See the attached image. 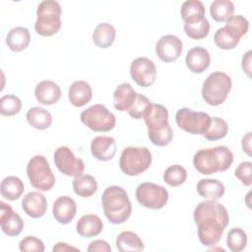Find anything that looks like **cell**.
<instances>
[{
    "mask_svg": "<svg viewBox=\"0 0 252 252\" xmlns=\"http://www.w3.org/2000/svg\"><path fill=\"white\" fill-rule=\"evenodd\" d=\"M116 247L119 251H142L144 243L139 235L133 231H122L116 238Z\"/></svg>",
    "mask_w": 252,
    "mask_h": 252,
    "instance_id": "obj_32",
    "label": "cell"
},
{
    "mask_svg": "<svg viewBox=\"0 0 252 252\" xmlns=\"http://www.w3.org/2000/svg\"><path fill=\"white\" fill-rule=\"evenodd\" d=\"M198 194L208 200H218L224 194V185L218 179H201L197 183Z\"/></svg>",
    "mask_w": 252,
    "mask_h": 252,
    "instance_id": "obj_26",
    "label": "cell"
},
{
    "mask_svg": "<svg viewBox=\"0 0 252 252\" xmlns=\"http://www.w3.org/2000/svg\"><path fill=\"white\" fill-rule=\"evenodd\" d=\"M251 50H248L242 57V69L250 77V62H251Z\"/></svg>",
    "mask_w": 252,
    "mask_h": 252,
    "instance_id": "obj_43",
    "label": "cell"
},
{
    "mask_svg": "<svg viewBox=\"0 0 252 252\" xmlns=\"http://www.w3.org/2000/svg\"><path fill=\"white\" fill-rule=\"evenodd\" d=\"M36 100L45 105L56 103L61 97L60 87L53 81L44 80L39 82L34 90Z\"/></svg>",
    "mask_w": 252,
    "mask_h": 252,
    "instance_id": "obj_21",
    "label": "cell"
},
{
    "mask_svg": "<svg viewBox=\"0 0 252 252\" xmlns=\"http://www.w3.org/2000/svg\"><path fill=\"white\" fill-rule=\"evenodd\" d=\"M81 121L94 132H108L116 124V118L103 104H94L81 113Z\"/></svg>",
    "mask_w": 252,
    "mask_h": 252,
    "instance_id": "obj_10",
    "label": "cell"
},
{
    "mask_svg": "<svg viewBox=\"0 0 252 252\" xmlns=\"http://www.w3.org/2000/svg\"><path fill=\"white\" fill-rule=\"evenodd\" d=\"M193 217L200 242L208 247L218 244L229 222L226 209L216 200H206L197 205Z\"/></svg>",
    "mask_w": 252,
    "mask_h": 252,
    "instance_id": "obj_1",
    "label": "cell"
},
{
    "mask_svg": "<svg viewBox=\"0 0 252 252\" xmlns=\"http://www.w3.org/2000/svg\"><path fill=\"white\" fill-rule=\"evenodd\" d=\"M234 13V5L229 0H215L210 6V15L216 22H225Z\"/></svg>",
    "mask_w": 252,
    "mask_h": 252,
    "instance_id": "obj_33",
    "label": "cell"
},
{
    "mask_svg": "<svg viewBox=\"0 0 252 252\" xmlns=\"http://www.w3.org/2000/svg\"><path fill=\"white\" fill-rule=\"evenodd\" d=\"M116 36L114 27L108 23H101L97 25L93 32V41L100 48L109 47Z\"/></svg>",
    "mask_w": 252,
    "mask_h": 252,
    "instance_id": "obj_28",
    "label": "cell"
},
{
    "mask_svg": "<svg viewBox=\"0 0 252 252\" xmlns=\"http://www.w3.org/2000/svg\"><path fill=\"white\" fill-rule=\"evenodd\" d=\"M233 161V154L226 146L199 150L193 157L194 167L201 174H214L227 170Z\"/></svg>",
    "mask_w": 252,
    "mask_h": 252,
    "instance_id": "obj_3",
    "label": "cell"
},
{
    "mask_svg": "<svg viewBox=\"0 0 252 252\" xmlns=\"http://www.w3.org/2000/svg\"><path fill=\"white\" fill-rule=\"evenodd\" d=\"M54 163L57 169L67 176H80L85 169L83 159L76 158L74 153L65 146H61L55 151Z\"/></svg>",
    "mask_w": 252,
    "mask_h": 252,
    "instance_id": "obj_13",
    "label": "cell"
},
{
    "mask_svg": "<svg viewBox=\"0 0 252 252\" xmlns=\"http://www.w3.org/2000/svg\"><path fill=\"white\" fill-rule=\"evenodd\" d=\"M150 104H151V101L147 96H145L141 94H137V98H136L133 106L128 111V113L134 119H142L145 111L147 110V108Z\"/></svg>",
    "mask_w": 252,
    "mask_h": 252,
    "instance_id": "obj_39",
    "label": "cell"
},
{
    "mask_svg": "<svg viewBox=\"0 0 252 252\" xmlns=\"http://www.w3.org/2000/svg\"><path fill=\"white\" fill-rule=\"evenodd\" d=\"M72 187L75 194L78 196L83 198H90L96 192L97 183L94 176L90 174H82L74 178Z\"/></svg>",
    "mask_w": 252,
    "mask_h": 252,
    "instance_id": "obj_29",
    "label": "cell"
},
{
    "mask_svg": "<svg viewBox=\"0 0 252 252\" xmlns=\"http://www.w3.org/2000/svg\"><path fill=\"white\" fill-rule=\"evenodd\" d=\"M148 127L150 141L158 147L167 146L173 137L172 130L168 124V111L159 103H152L143 115Z\"/></svg>",
    "mask_w": 252,
    "mask_h": 252,
    "instance_id": "obj_2",
    "label": "cell"
},
{
    "mask_svg": "<svg viewBox=\"0 0 252 252\" xmlns=\"http://www.w3.org/2000/svg\"><path fill=\"white\" fill-rule=\"evenodd\" d=\"M22 208L29 217L38 219L46 213L47 202L43 194L37 191H32L24 196L22 200Z\"/></svg>",
    "mask_w": 252,
    "mask_h": 252,
    "instance_id": "obj_18",
    "label": "cell"
},
{
    "mask_svg": "<svg viewBox=\"0 0 252 252\" xmlns=\"http://www.w3.org/2000/svg\"><path fill=\"white\" fill-rule=\"evenodd\" d=\"M31 41V34L27 28L16 27L10 30L6 36V44L15 52L25 50Z\"/></svg>",
    "mask_w": 252,
    "mask_h": 252,
    "instance_id": "obj_25",
    "label": "cell"
},
{
    "mask_svg": "<svg viewBox=\"0 0 252 252\" xmlns=\"http://www.w3.org/2000/svg\"><path fill=\"white\" fill-rule=\"evenodd\" d=\"M87 250L89 252H95V251L110 252L111 251V247H110V245L105 240L96 239V240H94V241H92L90 243V245L88 246Z\"/></svg>",
    "mask_w": 252,
    "mask_h": 252,
    "instance_id": "obj_42",
    "label": "cell"
},
{
    "mask_svg": "<svg viewBox=\"0 0 252 252\" xmlns=\"http://www.w3.org/2000/svg\"><path fill=\"white\" fill-rule=\"evenodd\" d=\"M24 190V183L17 176H7L1 182V195L9 201H15L19 199Z\"/></svg>",
    "mask_w": 252,
    "mask_h": 252,
    "instance_id": "obj_31",
    "label": "cell"
},
{
    "mask_svg": "<svg viewBox=\"0 0 252 252\" xmlns=\"http://www.w3.org/2000/svg\"><path fill=\"white\" fill-rule=\"evenodd\" d=\"M103 228L102 220L96 215L89 214L83 216L76 224V230L79 235L86 238H91L98 235Z\"/></svg>",
    "mask_w": 252,
    "mask_h": 252,
    "instance_id": "obj_24",
    "label": "cell"
},
{
    "mask_svg": "<svg viewBox=\"0 0 252 252\" xmlns=\"http://www.w3.org/2000/svg\"><path fill=\"white\" fill-rule=\"evenodd\" d=\"M234 175L245 186H250L252 183V162L242 161L238 164L234 171Z\"/></svg>",
    "mask_w": 252,
    "mask_h": 252,
    "instance_id": "obj_40",
    "label": "cell"
},
{
    "mask_svg": "<svg viewBox=\"0 0 252 252\" xmlns=\"http://www.w3.org/2000/svg\"><path fill=\"white\" fill-rule=\"evenodd\" d=\"M22 108L21 99L14 94H5L0 98V113L3 116H13Z\"/></svg>",
    "mask_w": 252,
    "mask_h": 252,
    "instance_id": "obj_38",
    "label": "cell"
},
{
    "mask_svg": "<svg viewBox=\"0 0 252 252\" xmlns=\"http://www.w3.org/2000/svg\"><path fill=\"white\" fill-rule=\"evenodd\" d=\"M152 163V154L146 147H127L120 156L119 167L123 173L136 176L146 171Z\"/></svg>",
    "mask_w": 252,
    "mask_h": 252,
    "instance_id": "obj_8",
    "label": "cell"
},
{
    "mask_svg": "<svg viewBox=\"0 0 252 252\" xmlns=\"http://www.w3.org/2000/svg\"><path fill=\"white\" fill-rule=\"evenodd\" d=\"M249 23L241 15H232L225 21V26L218 29L214 35V41L218 47L223 50L233 49L237 46L241 36L247 33Z\"/></svg>",
    "mask_w": 252,
    "mask_h": 252,
    "instance_id": "obj_5",
    "label": "cell"
},
{
    "mask_svg": "<svg viewBox=\"0 0 252 252\" xmlns=\"http://www.w3.org/2000/svg\"><path fill=\"white\" fill-rule=\"evenodd\" d=\"M27 120L31 126L37 130H45L52 123V116L48 110L43 107H32L27 112Z\"/></svg>",
    "mask_w": 252,
    "mask_h": 252,
    "instance_id": "obj_30",
    "label": "cell"
},
{
    "mask_svg": "<svg viewBox=\"0 0 252 252\" xmlns=\"http://www.w3.org/2000/svg\"><path fill=\"white\" fill-rule=\"evenodd\" d=\"M101 203L105 217L114 224L123 223L132 213V205L128 194L120 186L107 187L102 193Z\"/></svg>",
    "mask_w": 252,
    "mask_h": 252,
    "instance_id": "obj_4",
    "label": "cell"
},
{
    "mask_svg": "<svg viewBox=\"0 0 252 252\" xmlns=\"http://www.w3.org/2000/svg\"><path fill=\"white\" fill-rule=\"evenodd\" d=\"M228 131L227 123L220 117H213L208 130L203 134L208 141H217L224 138Z\"/></svg>",
    "mask_w": 252,
    "mask_h": 252,
    "instance_id": "obj_34",
    "label": "cell"
},
{
    "mask_svg": "<svg viewBox=\"0 0 252 252\" xmlns=\"http://www.w3.org/2000/svg\"><path fill=\"white\" fill-rule=\"evenodd\" d=\"M242 149L248 156H251V132H248L242 138Z\"/></svg>",
    "mask_w": 252,
    "mask_h": 252,
    "instance_id": "obj_44",
    "label": "cell"
},
{
    "mask_svg": "<svg viewBox=\"0 0 252 252\" xmlns=\"http://www.w3.org/2000/svg\"><path fill=\"white\" fill-rule=\"evenodd\" d=\"M187 68L196 74H201L207 70L211 63L209 51L201 46H195L188 50L185 58Z\"/></svg>",
    "mask_w": 252,
    "mask_h": 252,
    "instance_id": "obj_20",
    "label": "cell"
},
{
    "mask_svg": "<svg viewBox=\"0 0 252 252\" xmlns=\"http://www.w3.org/2000/svg\"><path fill=\"white\" fill-rule=\"evenodd\" d=\"M93 97V91L91 86L85 81H75L68 91V98L72 105L82 107L86 105Z\"/></svg>",
    "mask_w": 252,
    "mask_h": 252,
    "instance_id": "obj_23",
    "label": "cell"
},
{
    "mask_svg": "<svg viewBox=\"0 0 252 252\" xmlns=\"http://www.w3.org/2000/svg\"><path fill=\"white\" fill-rule=\"evenodd\" d=\"M77 213V205L74 199L69 196L58 197L52 208L54 219L61 224L70 223Z\"/></svg>",
    "mask_w": 252,
    "mask_h": 252,
    "instance_id": "obj_17",
    "label": "cell"
},
{
    "mask_svg": "<svg viewBox=\"0 0 252 252\" xmlns=\"http://www.w3.org/2000/svg\"><path fill=\"white\" fill-rule=\"evenodd\" d=\"M130 75L134 82L140 87L152 86L157 78L155 63L147 57H138L130 65Z\"/></svg>",
    "mask_w": 252,
    "mask_h": 252,
    "instance_id": "obj_14",
    "label": "cell"
},
{
    "mask_svg": "<svg viewBox=\"0 0 252 252\" xmlns=\"http://www.w3.org/2000/svg\"><path fill=\"white\" fill-rule=\"evenodd\" d=\"M162 178L167 185L171 187H177L185 182L187 178V171L183 166L179 164H173L165 169Z\"/></svg>",
    "mask_w": 252,
    "mask_h": 252,
    "instance_id": "obj_35",
    "label": "cell"
},
{
    "mask_svg": "<svg viewBox=\"0 0 252 252\" xmlns=\"http://www.w3.org/2000/svg\"><path fill=\"white\" fill-rule=\"evenodd\" d=\"M35 32L42 36H51L61 29V6L57 1L44 0L39 3L36 10Z\"/></svg>",
    "mask_w": 252,
    "mask_h": 252,
    "instance_id": "obj_6",
    "label": "cell"
},
{
    "mask_svg": "<svg viewBox=\"0 0 252 252\" xmlns=\"http://www.w3.org/2000/svg\"><path fill=\"white\" fill-rule=\"evenodd\" d=\"M232 87L230 77L223 72H214L205 80L202 88V97L210 105L221 104L227 97Z\"/></svg>",
    "mask_w": 252,
    "mask_h": 252,
    "instance_id": "obj_7",
    "label": "cell"
},
{
    "mask_svg": "<svg viewBox=\"0 0 252 252\" xmlns=\"http://www.w3.org/2000/svg\"><path fill=\"white\" fill-rule=\"evenodd\" d=\"M19 248L23 252H26V251L43 252L45 249L43 242L35 236H27L23 238L19 243Z\"/></svg>",
    "mask_w": 252,
    "mask_h": 252,
    "instance_id": "obj_41",
    "label": "cell"
},
{
    "mask_svg": "<svg viewBox=\"0 0 252 252\" xmlns=\"http://www.w3.org/2000/svg\"><path fill=\"white\" fill-rule=\"evenodd\" d=\"M184 32L192 39H202L209 34L210 23L204 18L199 22L184 24Z\"/></svg>",
    "mask_w": 252,
    "mask_h": 252,
    "instance_id": "obj_37",
    "label": "cell"
},
{
    "mask_svg": "<svg viewBox=\"0 0 252 252\" xmlns=\"http://www.w3.org/2000/svg\"><path fill=\"white\" fill-rule=\"evenodd\" d=\"M136 199L143 207L152 210H159L166 205L168 192L160 185L145 182L137 187Z\"/></svg>",
    "mask_w": 252,
    "mask_h": 252,
    "instance_id": "obj_12",
    "label": "cell"
},
{
    "mask_svg": "<svg viewBox=\"0 0 252 252\" xmlns=\"http://www.w3.org/2000/svg\"><path fill=\"white\" fill-rule=\"evenodd\" d=\"M211 119L208 113L194 111L187 107L180 108L175 115L177 126L183 131L194 135H203L208 130Z\"/></svg>",
    "mask_w": 252,
    "mask_h": 252,
    "instance_id": "obj_11",
    "label": "cell"
},
{
    "mask_svg": "<svg viewBox=\"0 0 252 252\" xmlns=\"http://www.w3.org/2000/svg\"><path fill=\"white\" fill-rule=\"evenodd\" d=\"M91 152L98 160H110L116 154L115 140L109 136H97L91 143Z\"/></svg>",
    "mask_w": 252,
    "mask_h": 252,
    "instance_id": "obj_19",
    "label": "cell"
},
{
    "mask_svg": "<svg viewBox=\"0 0 252 252\" xmlns=\"http://www.w3.org/2000/svg\"><path fill=\"white\" fill-rule=\"evenodd\" d=\"M183 49L181 39L173 34L162 35L156 44V53L163 62H172L179 58Z\"/></svg>",
    "mask_w": 252,
    "mask_h": 252,
    "instance_id": "obj_15",
    "label": "cell"
},
{
    "mask_svg": "<svg viewBox=\"0 0 252 252\" xmlns=\"http://www.w3.org/2000/svg\"><path fill=\"white\" fill-rule=\"evenodd\" d=\"M181 18L185 24L195 23L205 17V7L199 0H187L181 5Z\"/></svg>",
    "mask_w": 252,
    "mask_h": 252,
    "instance_id": "obj_27",
    "label": "cell"
},
{
    "mask_svg": "<svg viewBox=\"0 0 252 252\" xmlns=\"http://www.w3.org/2000/svg\"><path fill=\"white\" fill-rule=\"evenodd\" d=\"M246 244L247 234L243 229L233 227L228 231L226 236V245L230 251L240 252L246 247Z\"/></svg>",
    "mask_w": 252,
    "mask_h": 252,
    "instance_id": "obj_36",
    "label": "cell"
},
{
    "mask_svg": "<svg viewBox=\"0 0 252 252\" xmlns=\"http://www.w3.org/2000/svg\"><path fill=\"white\" fill-rule=\"evenodd\" d=\"M71 250H74V251H80L78 248L76 247H73V246H70L69 244L67 243H64V242H58L52 249L53 252H66V251H71Z\"/></svg>",
    "mask_w": 252,
    "mask_h": 252,
    "instance_id": "obj_45",
    "label": "cell"
},
{
    "mask_svg": "<svg viewBox=\"0 0 252 252\" xmlns=\"http://www.w3.org/2000/svg\"><path fill=\"white\" fill-rule=\"evenodd\" d=\"M0 223L2 231L8 236H17L24 228V220L21 216L3 201L0 202Z\"/></svg>",
    "mask_w": 252,
    "mask_h": 252,
    "instance_id": "obj_16",
    "label": "cell"
},
{
    "mask_svg": "<svg viewBox=\"0 0 252 252\" xmlns=\"http://www.w3.org/2000/svg\"><path fill=\"white\" fill-rule=\"evenodd\" d=\"M27 174L32 186L39 191H48L55 184V176L43 156L36 155L30 159Z\"/></svg>",
    "mask_w": 252,
    "mask_h": 252,
    "instance_id": "obj_9",
    "label": "cell"
},
{
    "mask_svg": "<svg viewBox=\"0 0 252 252\" xmlns=\"http://www.w3.org/2000/svg\"><path fill=\"white\" fill-rule=\"evenodd\" d=\"M137 94L128 83L120 84L113 93V105L118 111H129L133 106Z\"/></svg>",
    "mask_w": 252,
    "mask_h": 252,
    "instance_id": "obj_22",
    "label": "cell"
}]
</instances>
